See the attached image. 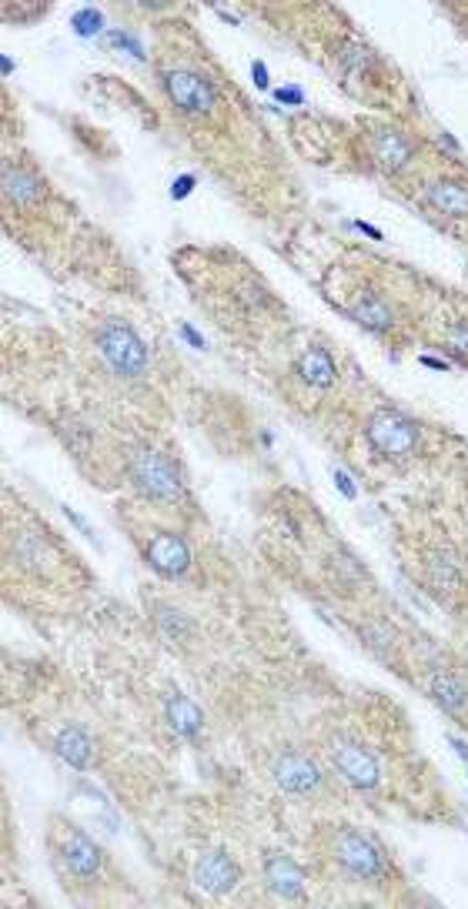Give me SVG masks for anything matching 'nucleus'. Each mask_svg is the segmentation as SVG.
<instances>
[{
    "label": "nucleus",
    "instance_id": "obj_18",
    "mask_svg": "<svg viewBox=\"0 0 468 909\" xmlns=\"http://www.w3.org/2000/svg\"><path fill=\"white\" fill-rule=\"evenodd\" d=\"M57 753H60L70 766H77V769H88L91 760H94V746H91L88 732H81V729H67V732H60V739H57Z\"/></svg>",
    "mask_w": 468,
    "mask_h": 909
},
{
    "label": "nucleus",
    "instance_id": "obj_16",
    "mask_svg": "<svg viewBox=\"0 0 468 909\" xmlns=\"http://www.w3.org/2000/svg\"><path fill=\"white\" fill-rule=\"evenodd\" d=\"M428 689H432L435 702H438L445 712H452V716H465V712H468V689H465V683H461L458 676H452V673H435Z\"/></svg>",
    "mask_w": 468,
    "mask_h": 909
},
{
    "label": "nucleus",
    "instance_id": "obj_21",
    "mask_svg": "<svg viewBox=\"0 0 468 909\" xmlns=\"http://www.w3.org/2000/svg\"><path fill=\"white\" fill-rule=\"evenodd\" d=\"M365 639H368V645L371 649H388L392 645V629H388L385 622H371V625H365Z\"/></svg>",
    "mask_w": 468,
    "mask_h": 909
},
{
    "label": "nucleus",
    "instance_id": "obj_4",
    "mask_svg": "<svg viewBox=\"0 0 468 909\" xmlns=\"http://www.w3.org/2000/svg\"><path fill=\"white\" fill-rule=\"evenodd\" d=\"M54 853H57V866L64 869V876L77 879V883H91L101 866H104V853L101 846L77 825H64V830L54 833Z\"/></svg>",
    "mask_w": 468,
    "mask_h": 909
},
{
    "label": "nucleus",
    "instance_id": "obj_7",
    "mask_svg": "<svg viewBox=\"0 0 468 909\" xmlns=\"http://www.w3.org/2000/svg\"><path fill=\"white\" fill-rule=\"evenodd\" d=\"M332 763L358 789H371L378 783V776H381L378 760L368 750H361L358 742H348V739H338L335 746H332Z\"/></svg>",
    "mask_w": 468,
    "mask_h": 909
},
{
    "label": "nucleus",
    "instance_id": "obj_5",
    "mask_svg": "<svg viewBox=\"0 0 468 909\" xmlns=\"http://www.w3.org/2000/svg\"><path fill=\"white\" fill-rule=\"evenodd\" d=\"M365 435H368L371 448L381 452V455H388V458H409L419 448V429H415V422H409L405 415H399V411H392V408L375 411V415L368 419Z\"/></svg>",
    "mask_w": 468,
    "mask_h": 909
},
{
    "label": "nucleus",
    "instance_id": "obj_24",
    "mask_svg": "<svg viewBox=\"0 0 468 909\" xmlns=\"http://www.w3.org/2000/svg\"><path fill=\"white\" fill-rule=\"evenodd\" d=\"M448 348H452V352H458V355H468V324L452 328V335H448Z\"/></svg>",
    "mask_w": 468,
    "mask_h": 909
},
{
    "label": "nucleus",
    "instance_id": "obj_25",
    "mask_svg": "<svg viewBox=\"0 0 468 909\" xmlns=\"http://www.w3.org/2000/svg\"><path fill=\"white\" fill-rule=\"evenodd\" d=\"M252 70H255V77H258V85H261V88H268V70H265V64L258 60V64H255Z\"/></svg>",
    "mask_w": 468,
    "mask_h": 909
},
{
    "label": "nucleus",
    "instance_id": "obj_15",
    "mask_svg": "<svg viewBox=\"0 0 468 909\" xmlns=\"http://www.w3.org/2000/svg\"><path fill=\"white\" fill-rule=\"evenodd\" d=\"M298 375H301V381L311 385V388H328V385H335V378H338V365H335V358H332L325 348H308V352L298 358Z\"/></svg>",
    "mask_w": 468,
    "mask_h": 909
},
{
    "label": "nucleus",
    "instance_id": "obj_8",
    "mask_svg": "<svg viewBox=\"0 0 468 909\" xmlns=\"http://www.w3.org/2000/svg\"><path fill=\"white\" fill-rule=\"evenodd\" d=\"M144 555H147V562H151L154 572H161V575H168V578L185 575V572L191 568V548H188V542H185L181 535H175V532H158V535H154V539L144 545Z\"/></svg>",
    "mask_w": 468,
    "mask_h": 909
},
{
    "label": "nucleus",
    "instance_id": "obj_9",
    "mask_svg": "<svg viewBox=\"0 0 468 909\" xmlns=\"http://www.w3.org/2000/svg\"><path fill=\"white\" fill-rule=\"evenodd\" d=\"M275 779L285 792L304 796V792H315L322 786V769H319L315 760L304 756V753H285L275 763Z\"/></svg>",
    "mask_w": 468,
    "mask_h": 909
},
{
    "label": "nucleus",
    "instance_id": "obj_12",
    "mask_svg": "<svg viewBox=\"0 0 468 909\" xmlns=\"http://www.w3.org/2000/svg\"><path fill=\"white\" fill-rule=\"evenodd\" d=\"M412 154H415V144L405 134H399V131H378V134H371V160L378 164L381 171H388V175H395L399 168H405V164L412 160Z\"/></svg>",
    "mask_w": 468,
    "mask_h": 909
},
{
    "label": "nucleus",
    "instance_id": "obj_19",
    "mask_svg": "<svg viewBox=\"0 0 468 909\" xmlns=\"http://www.w3.org/2000/svg\"><path fill=\"white\" fill-rule=\"evenodd\" d=\"M4 188H8V198H14L18 204L41 198V178L34 171L11 168V164H4Z\"/></svg>",
    "mask_w": 468,
    "mask_h": 909
},
{
    "label": "nucleus",
    "instance_id": "obj_1",
    "mask_svg": "<svg viewBox=\"0 0 468 909\" xmlns=\"http://www.w3.org/2000/svg\"><path fill=\"white\" fill-rule=\"evenodd\" d=\"M94 348L104 358V365L121 375L124 381H137L147 375V348L137 339V332L124 321H101L94 328Z\"/></svg>",
    "mask_w": 468,
    "mask_h": 909
},
{
    "label": "nucleus",
    "instance_id": "obj_26",
    "mask_svg": "<svg viewBox=\"0 0 468 909\" xmlns=\"http://www.w3.org/2000/svg\"><path fill=\"white\" fill-rule=\"evenodd\" d=\"M278 101H291V104H301V95H298V91H278Z\"/></svg>",
    "mask_w": 468,
    "mask_h": 909
},
{
    "label": "nucleus",
    "instance_id": "obj_14",
    "mask_svg": "<svg viewBox=\"0 0 468 909\" xmlns=\"http://www.w3.org/2000/svg\"><path fill=\"white\" fill-rule=\"evenodd\" d=\"M425 195H428V201H432L435 211H442V214H448V218H458V221L468 218V185L452 181V178H442V181L428 185Z\"/></svg>",
    "mask_w": 468,
    "mask_h": 909
},
{
    "label": "nucleus",
    "instance_id": "obj_20",
    "mask_svg": "<svg viewBox=\"0 0 468 909\" xmlns=\"http://www.w3.org/2000/svg\"><path fill=\"white\" fill-rule=\"evenodd\" d=\"M168 712H171V722H175L178 732H185V735H198L201 732V712L188 699L175 696L171 706H168Z\"/></svg>",
    "mask_w": 468,
    "mask_h": 909
},
{
    "label": "nucleus",
    "instance_id": "obj_23",
    "mask_svg": "<svg viewBox=\"0 0 468 909\" xmlns=\"http://www.w3.org/2000/svg\"><path fill=\"white\" fill-rule=\"evenodd\" d=\"M158 625H161V629H165V632H168L171 639H181V635L188 632V622H185V619H181L178 612H168V609H165V612L158 616Z\"/></svg>",
    "mask_w": 468,
    "mask_h": 909
},
{
    "label": "nucleus",
    "instance_id": "obj_2",
    "mask_svg": "<svg viewBox=\"0 0 468 909\" xmlns=\"http://www.w3.org/2000/svg\"><path fill=\"white\" fill-rule=\"evenodd\" d=\"M332 860L338 863V869L345 876L368 883V886H385V879L392 876L388 856L375 846V840H368L358 830H338L332 836Z\"/></svg>",
    "mask_w": 468,
    "mask_h": 909
},
{
    "label": "nucleus",
    "instance_id": "obj_22",
    "mask_svg": "<svg viewBox=\"0 0 468 909\" xmlns=\"http://www.w3.org/2000/svg\"><path fill=\"white\" fill-rule=\"evenodd\" d=\"M74 24H77V34H85V37H88V34H98V31H101V14H98L94 8H85L81 14L74 18Z\"/></svg>",
    "mask_w": 468,
    "mask_h": 909
},
{
    "label": "nucleus",
    "instance_id": "obj_10",
    "mask_svg": "<svg viewBox=\"0 0 468 909\" xmlns=\"http://www.w3.org/2000/svg\"><path fill=\"white\" fill-rule=\"evenodd\" d=\"M194 883H198L201 889L214 893V896H224V893H231L234 886L242 883V866L234 863L227 853H221V850L204 853V856L198 860V866H194Z\"/></svg>",
    "mask_w": 468,
    "mask_h": 909
},
{
    "label": "nucleus",
    "instance_id": "obj_11",
    "mask_svg": "<svg viewBox=\"0 0 468 909\" xmlns=\"http://www.w3.org/2000/svg\"><path fill=\"white\" fill-rule=\"evenodd\" d=\"M265 883L271 893H278L281 899H301L304 896V873L294 860H288L285 853H268L265 856Z\"/></svg>",
    "mask_w": 468,
    "mask_h": 909
},
{
    "label": "nucleus",
    "instance_id": "obj_17",
    "mask_svg": "<svg viewBox=\"0 0 468 909\" xmlns=\"http://www.w3.org/2000/svg\"><path fill=\"white\" fill-rule=\"evenodd\" d=\"M428 586L435 592H458L461 589V562L452 552H438L428 558Z\"/></svg>",
    "mask_w": 468,
    "mask_h": 909
},
{
    "label": "nucleus",
    "instance_id": "obj_3",
    "mask_svg": "<svg viewBox=\"0 0 468 909\" xmlns=\"http://www.w3.org/2000/svg\"><path fill=\"white\" fill-rule=\"evenodd\" d=\"M127 472H131V481L137 485V491L147 495V499H154V502H178L181 491H185L178 468L161 452H151V448L137 452L131 458Z\"/></svg>",
    "mask_w": 468,
    "mask_h": 909
},
{
    "label": "nucleus",
    "instance_id": "obj_13",
    "mask_svg": "<svg viewBox=\"0 0 468 909\" xmlns=\"http://www.w3.org/2000/svg\"><path fill=\"white\" fill-rule=\"evenodd\" d=\"M345 311H348L358 324L371 328V332H388V328L395 324L392 304H388V298H381L378 291H361V295H355V298L345 304Z\"/></svg>",
    "mask_w": 468,
    "mask_h": 909
},
{
    "label": "nucleus",
    "instance_id": "obj_6",
    "mask_svg": "<svg viewBox=\"0 0 468 909\" xmlns=\"http://www.w3.org/2000/svg\"><path fill=\"white\" fill-rule=\"evenodd\" d=\"M165 91H168V101L185 118H208L218 104L211 80L201 77L198 70H188V67H178V70L165 74Z\"/></svg>",
    "mask_w": 468,
    "mask_h": 909
}]
</instances>
